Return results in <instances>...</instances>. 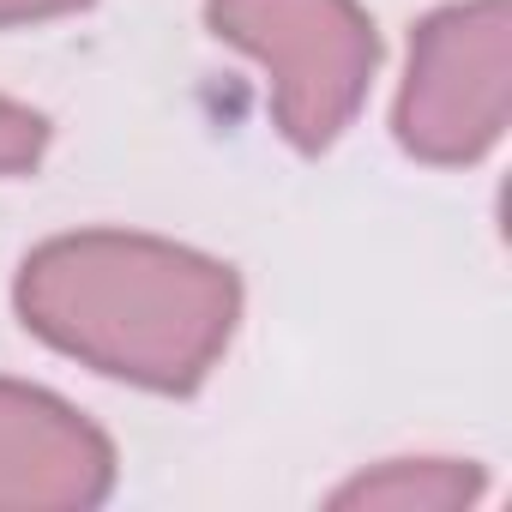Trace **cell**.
I'll return each instance as SVG.
<instances>
[{"mask_svg":"<svg viewBox=\"0 0 512 512\" xmlns=\"http://www.w3.org/2000/svg\"><path fill=\"white\" fill-rule=\"evenodd\" d=\"M91 0H0V31L7 25H43V19H61V13H79Z\"/></svg>","mask_w":512,"mask_h":512,"instance_id":"obj_7","label":"cell"},{"mask_svg":"<svg viewBox=\"0 0 512 512\" xmlns=\"http://www.w3.org/2000/svg\"><path fill=\"white\" fill-rule=\"evenodd\" d=\"M223 43L266 67L272 121L296 151H326L362 109L380 37L356 0H205Z\"/></svg>","mask_w":512,"mask_h":512,"instance_id":"obj_2","label":"cell"},{"mask_svg":"<svg viewBox=\"0 0 512 512\" xmlns=\"http://www.w3.org/2000/svg\"><path fill=\"white\" fill-rule=\"evenodd\" d=\"M49 151V121L13 97H0V175H25Z\"/></svg>","mask_w":512,"mask_h":512,"instance_id":"obj_6","label":"cell"},{"mask_svg":"<svg viewBox=\"0 0 512 512\" xmlns=\"http://www.w3.org/2000/svg\"><path fill=\"white\" fill-rule=\"evenodd\" d=\"M13 302L61 356L175 398L223 362L241 320V284L223 260L133 229L43 241L19 266Z\"/></svg>","mask_w":512,"mask_h":512,"instance_id":"obj_1","label":"cell"},{"mask_svg":"<svg viewBox=\"0 0 512 512\" xmlns=\"http://www.w3.org/2000/svg\"><path fill=\"white\" fill-rule=\"evenodd\" d=\"M512 109V19L506 0H458L416 25L398 91V145L416 163L458 169L500 145Z\"/></svg>","mask_w":512,"mask_h":512,"instance_id":"obj_3","label":"cell"},{"mask_svg":"<svg viewBox=\"0 0 512 512\" xmlns=\"http://www.w3.org/2000/svg\"><path fill=\"white\" fill-rule=\"evenodd\" d=\"M115 446L43 386L0 380V512H79L109 500Z\"/></svg>","mask_w":512,"mask_h":512,"instance_id":"obj_4","label":"cell"},{"mask_svg":"<svg viewBox=\"0 0 512 512\" xmlns=\"http://www.w3.org/2000/svg\"><path fill=\"white\" fill-rule=\"evenodd\" d=\"M470 500H482V470L458 458H392L332 494V506H386V512H458Z\"/></svg>","mask_w":512,"mask_h":512,"instance_id":"obj_5","label":"cell"}]
</instances>
